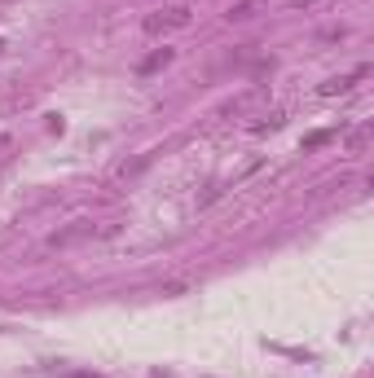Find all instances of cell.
<instances>
[{"instance_id": "1", "label": "cell", "mask_w": 374, "mask_h": 378, "mask_svg": "<svg viewBox=\"0 0 374 378\" xmlns=\"http://www.w3.org/2000/svg\"><path fill=\"white\" fill-rule=\"evenodd\" d=\"M190 23H194L190 5H168V9H154V14H145L141 31H145V36H168V31H181V27H190Z\"/></svg>"}, {"instance_id": "2", "label": "cell", "mask_w": 374, "mask_h": 378, "mask_svg": "<svg viewBox=\"0 0 374 378\" xmlns=\"http://www.w3.org/2000/svg\"><path fill=\"white\" fill-rule=\"evenodd\" d=\"M366 75H370V66H357L352 75H339V79L321 84V97H335V92H348V88H357V79H366Z\"/></svg>"}, {"instance_id": "3", "label": "cell", "mask_w": 374, "mask_h": 378, "mask_svg": "<svg viewBox=\"0 0 374 378\" xmlns=\"http://www.w3.org/2000/svg\"><path fill=\"white\" fill-rule=\"evenodd\" d=\"M176 58V49H154L150 58H141V66H137V75H154V71H163L168 62Z\"/></svg>"}, {"instance_id": "4", "label": "cell", "mask_w": 374, "mask_h": 378, "mask_svg": "<svg viewBox=\"0 0 374 378\" xmlns=\"http://www.w3.org/2000/svg\"><path fill=\"white\" fill-rule=\"evenodd\" d=\"M264 5H269V0H238V5H234L225 18H229V23H251V18H255Z\"/></svg>"}, {"instance_id": "5", "label": "cell", "mask_w": 374, "mask_h": 378, "mask_svg": "<svg viewBox=\"0 0 374 378\" xmlns=\"http://www.w3.org/2000/svg\"><path fill=\"white\" fill-rule=\"evenodd\" d=\"M370 123H361V128H352L348 132V154H352V159H357V154H366V145H370Z\"/></svg>"}, {"instance_id": "6", "label": "cell", "mask_w": 374, "mask_h": 378, "mask_svg": "<svg viewBox=\"0 0 374 378\" xmlns=\"http://www.w3.org/2000/svg\"><path fill=\"white\" fill-rule=\"evenodd\" d=\"M339 132H344V123H339V128H317V132H308V136H304V150H321V145L335 141Z\"/></svg>"}, {"instance_id": "7", "label": "cell", "mask_w": 374, "mask_h": 378, "mask_svg": "<svg viewBox=\"0 0 374 378\" xmlns=\"http://www.w3.org/2000/svg\"><path fill=\"white\" fill-rule=\"evenodd\" d=\"M255 101H260V92H255V88H251V92H238L234 101H225V110H221V114H242V110H251Z\"/></svg>"}, {"instance_id": "8", "label": "cell", "mask_w": 374, "mask_h": 378, "mask_svg": "<svg viewBox=\"0 0 374 378\" xmlns=\"http://www.w3.org/2000/svg\"><path fill=\"white\" fill-rule=\"evenodd\" d=\"M273 128H282V110H273V114H264L260 123H251V132H273Z\"/></svg>"}, {"instance_id": "9", "label": "cell", "mask_w": 374, "mask_h": 378, "mask_svg": "<svg viewBox=\"0 0 374 378\" xmlns=\"http://www.w3.org/2000/svg\"><path fill=\"white\" fill-rule=\"evenodd\" d=\"M308 5H317V0H290V9H308Z\"/></svg>"}, {"instance_id": "10", "label": "cell", "mask_w": 374, "mask_h": 378, "mask_svg": "<svg viewBox=\"0 0 374 378\" xmlns=\"http://www.w3.org/2000/svg\"><path fill=\"white\" fill-rule=\"evenodd\" d=\"M71 378H101V374H71Z\"/></svg>"}, {"instance_id": "11", "label": "cell", "mask_w": 374, "mask_h": 378, "mask_svg": "<svg viewBox=\"0 0 374 378\" xmlns=\"http://www.w3.org/2000/svg\"><path fill=\"white\" fill-rule=\"evenodd\" d=\"M0 49H5V40H0Z\"/></svg>"}]
</instances>
